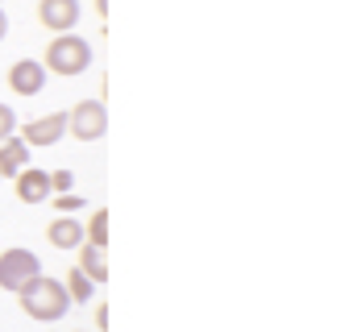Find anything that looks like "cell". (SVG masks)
<instances>
[{
	"instance_id": "1",
	"label": "cell",
	"mask_w": 357,
	"mask_h": 332,
	"mask_svg": "<svg viewBox=\"0 0 357 332\" xmlns=\"http://www.w3.org/2000/svg\"><path fill=\"white\" fill-rule=\"evenodd\" d=\"M17 303H21V312H25L29 320H42V324H59V320L71 312L67 287H63L59 278H50V274H38V278L17 295Z\"/></svg>"
},
{
	"instance_id": "2",
	"label": "cell",
	"mask_w": 357,
	"mask_h": 332,
	"mask_svg": "<svg viewBox=\"0 0 357 332\" xmlns=\"http://www.w3.org/2000/svg\"><path fill=\"white\" fill-rule=\"evenodd\" d=\"M46 67L54 75H84L91 67V46L79 33H59L50 46H46Z\"/></svg>"
},
{
	"instance_id": "3",
	"label": "cell",
	"mask_w": 357,
	"mask_h": 332,
	"mask_svg": "<svg viewBox=\"0 0 357 332\" xmlns=\"http://www.w3.org/2000/svg\"><path fill=\"white\" fill-rule=\"evenodd\" d=\"M42 274V262H38V253L33 249H4L0 253V291H8V295H21L33 278Z\"/></svg>"
},
{
	"instance_id": "4",
	"label": "cell",
	"mask_w": 357,
	"mask_h": 332,
	"mask_svg": "<svg viewBox=\"0 0 357 332\" xmlns=\"http://www.w3.org/2000/svg\"><path fill=\"white\" fill-rule=\"evenodd\" d=\"M67 133L79 137V142H96L108 133V108L104 100H79L71 112H67Z\"/></svg>"
},
{
	"instance_id": "5",
	"label": "cell",
	"mask_w": 357,
	"mask_h": 332,
	"mask_svg": "<svg viewBox=\"0 0 357 332\" xmlns=\"http://www.w3.org/2000/svg\"><path fill=\"white\" fill-rule=\"evenodd\" d=\"M63 133H67V112H50V116H38V121L21 125V133H17V137L33 150V146H54Z\"/></svg>"
},
{
	"instance_id": "6",
	"label": "cell",
	"mask_w": 357,
	"mask_h": 332,
	"mask_svg": "<svg viewBox=\"0 0 357 332\" xmlns=\"http://www.w3.org/2000/svg\"><path fill=\"white\" fill-rule=\"evenodd\" d=\"M38 21L54 33H71L79 21V0H42L38 4Z\"/></svg>"
},
{
	"instance_id": "7",
	"label": "cell",
	"mask_w": 357,
	"mask_h": 332,
	"mask_svg": "<svg viewBox=\"0 0 357 332\" xmlns=\"http://www.w3.org/2000/svg\"><path fill=\"white\" fill-rule=\"evenodd\" d=\"M8 87H13L17 96H38V91L46 87V67L33 63V59L13 63V67H8Z\"/></svg>"
},
{
	"instance_id": "8",
	"label": "cell",
	"mask_w": 357,
	"mask_h": 332,
	"mask_svg": "<svg viewBox=\"0 0 357 332\" xmlns=\"http://www.w3.org/2000/svg\"><path fill=\"white\" fill-rule=\"evenodd\" d=\"M17 199H21V204H42V199H50V170L25 166V170L17 174Z\"/></svg>"
},
{
	"instance_id": "9",
	"label": "cell",
	"mask_w": 357,
	"mask_h": 332,
	"mask_svg": "<svg viewBox=\"0 0 357 332\" xmlns=\"http://www.w3.org/2000/svg\"><path fill=\"white\" fill-rule=\"evenodd\" d=\"M46 241L54 249H79L84 246V225L75 216H59L50 229H46Z\"/></svg>"
},
{
	"instance_id": "10",
	"label": "cell",
	"mask_w": 357,
	"mask_h": 332,
	"mask_svg": "<svg viewBox=\"0 0 357 332\" xmlns=\"http://www.w3.org/2000/svg\"><path fill=\"white\" fill-rule=\"evenodd\" d=\"M25 166H29V146L13 133L8 142H0V179L4 174H21Z\"/></svg>"
},
{
	"instance_id": "11",
	"label": "cell",
	"mask_w": 357,
	"mask_h": 332,
	"mask_svg": "<svg viewBox=\"0 0 357 332\" xmlns=\"http://www.w3.org/2000/svg\"><path fill=\"white\" fill-rule=\"evenodd\" d=\"M79 270L88 274L96 287H100V282L108 278V262H104V249H100V246H88V241H84V246H79Z\"/></svg>"
},
{
	"instance_id": "12",
	"label": "cell",
	"mask_w": 357,
	"mask_h": 332,
	"mask_svg": "<svg viewBox=\"0 0 357 332\" xmlns=\"http://www.w3.org/2000/svg\"><path fill=\"white\" fill-rule=\"evenodd\" d=\"M63 287H67V299H71V303H88L91 291H96V282H91V278L84 274V270H79V266H71V270H67Z\"/></svg>"
},
{
	"instance_id": "13",
	"label": "cell",
	"mask_w": 357,
	"mask_h": 332,
	"mask_svg": "<svg viewBox=\"0 0 357 332\" xmlns=\"http://www.w3.org/2000/svg\"><path fill=\"white\" fill-rule=\"evenodd\" d=\"M84 237H88V246H108V212H96L88 220V229H84Z\"/></svg>"
},
{
	"instance_id": "14",
	"label": "cell",
	"mask_w": 357,
	"mask_h": 332,
	"mask_svg": "<svg viewBox=\"0 0 357 332\" xmlns=\"http://www.w3.org/2000/svg\"><path fill=\"white\" fill-rule=\"evenodd\" d=\"M75 187V174L71 170H50V195H67Z\"/></svg>"
},
{
	"instance_id": "15",
	"label": "cell",
	"mask_w": 357,
	"mask_h": 332,
	"mask_svg": "<svg viewBox=\"0 0 357 332\" xmlns=\"http://www.w3.org/2000/svg\"><path fill=\"white\" fill-rule=\"evenodd\" d=\"M50 204H54V208H59V216H75V212H79V208H84V199H79V195H75V191H67V195H54V199H50Z\"/></svg>"
},
{
	"instance_id": "16",
	"label": "cell",
	"mask_w": 357,
	"mask_h": 332,
	"mask_svg": "<svg viewBox=\"0 0 357 332\" xmlns=\"http://www.w3.org/2000/svg\"><path fill=\"white\" fill-rule=\"evenodd\" d=\"M13 129H17V116H13V108H8V104H0V142H8V137H13Z\"/></svg>"
},
{
	"instance_id": "17",
	"label": "cell",
	"mask_w": 357,
	"mask_h": 332,
	"mask_svg": "<svg viewBox=\"0 0 357 332\" xmlns=\"http://www.w3.org/2000/svg\"><path fill=\"white\" fill-rule=\"evenodd\" d=\"M96 329H100V332L108 329V308H100V312H96Z\"/></svg>"
},
{
	"instance_id": "18",
	"label": "cell",
	"mask_w": 357,
	"mask_h": 332,
	"mask_svg": "<svg viewBox=\"0 0 357 332\" xmlns=\"http://www.w3.org/2000/svg\"><path fill=\"white\" fill-rule=\"evenodd\" d=\"M4 33H8V17L0 13V42H4Z\"/></svg>"
}]
</instances>
